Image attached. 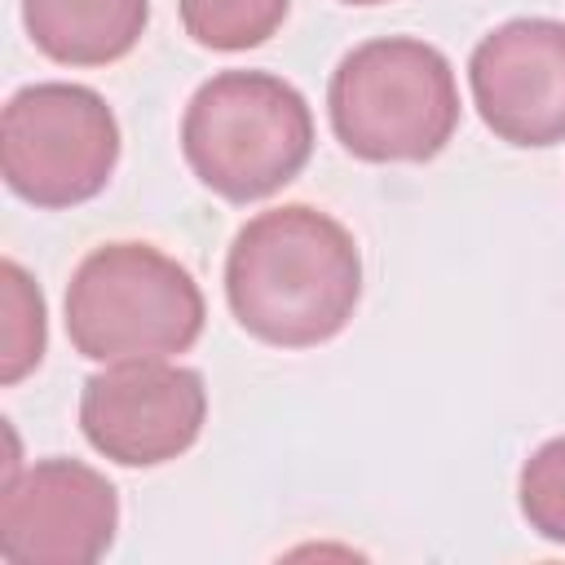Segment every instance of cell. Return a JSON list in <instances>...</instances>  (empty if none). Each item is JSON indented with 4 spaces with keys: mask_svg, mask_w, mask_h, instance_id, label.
<instances>
[{
    "mask_svg": "<svg viewBox=\"0 0 565 565\" xmlns=\"http://www.w3.org/2000/svg\"><path fill=\"white\" fill-rule=\"evenodd\" d=\"M177 9L194 44L216 53H243L265 44L282 26L291 0H177Z\"/></svg>",
    "mask_w": 565,
    "mask_h": 565,
    "instance_id": "30bf717a",
    "label": "cell"
},
{
    "mask_svg": "<svg viewBox=\"0 0 565 565\" xmlns=\"http://www.w3.org/2000/svg\"><path fill=\"white\" fill-rule=\"evenodd\" d=\"M344 4H384V0H344Z\"/></svg>",
    "mask_w": 565,
    "mask_h": 565,
    "instance_id": "4fadbf2b",
    "label": "cell"
},
{
    "mask_svg": "<svg viewBox=\"0 0 565 565\" xmlns=\"http://www.w3.org/2000/svg\"><path fill=\"white\" fill-rule=\"evenodd\" d=\"M194 274L154 243H102L66 282V335L88 362L172 358L203 335Z\"/></svg>",
    "mask_w": 565,
    "mask_h": 565,
    "instance_id": "277c9868",
    "label": "cell"
},
{
    "mask_svg": "<svg viewBox=\"0 0 565 565\" xmlns=\"http://www.w3.org/2000/svg\"><path fill=\"white\" fill-rule=\"evenodd\" d=\"M203 419V375L168 358L106 362L79 393V428L88 446L124 468H159L185 455L199 441Z\"/></svg>",
    "mask_w": 565,
    "mask_h": 565,
    "instance_id": "8992f818",
    "label": "cell"
},
{
    "mask_svg": "<svg viewBox=\"0 0 565 565\" xmlns=\"http://www.w3.org/2000/svg\"><path fill=\"white\" fill-rule=\"evenodd\" d=\"M335 141L362 163H424L459 128L450 57L415 35L353 44L327 84Z\"/></svg>",
    "mask_w": 565,
    "mask_h": 565,
    "instance_id": "7a4b0ae2",
    "label": "cell"
},
{
    "mask_svg": "<svg viewBox=\"0 0 565 565\" xmlns=\"http://www.w3.org/2000/svg\"><path fill=\"white\" fill-rule=\"evenodd\" d=\"M190 172L230 203L278 194L313 154V110L296 84L269 71H216L181 115Z\"/></svg>",
    "mask_w": 565,
    "mask_h": 565,
    "instance_id": "3957f363",
    "label": "cell"
},
{
    "mask_svg": "<svg viewBox=\"0 0 565 565\" xmlns=\"http://www.w3.org/2000/svg\"><path fill=\"white\" fill-rule=\"evenodd\" d=\"M225 300L260 344H327L353 322L362 300L358 243L331 212L309 203L256 212L230 243Z\"/></svg>",
    "mask_w": 565,
    "mask_h": 565,
    "instance_id": "6da1fadb",
    "label": "cell"
},
{
    "mask_svg": "<svg viewBox=\"0 0 565 565\" xmlns=\"http://www.w3.org/2000/svg\"><path fill=\"white\" fill-rule=\"evenodd\" d=\"M31 44L62 66H110L141 40L150 0H22Z\"/></svg>",
    "mask_w": 565,
    "mask_h": 565,
    "instance_id": "9c48e42d",
    "label": "cell"
},
{
    "mask_svg": "<svg viewBox=\"0 0 565 565\" xmlns=\"http://www.w3.org/2000/svg\"><path fill=\"white\" fill-rule=\"evenodd\" d=\"M4 282V353H0V384H18L31 375L44 358L49 344V322H44V296L31 282V274L18 260L0 265Z\"/></svg>",
    "mask_w": 565,
    "mask_h": 565,
    "instance_id": "8fae6325",
    "label": "cell"
},
{
    "mask_svg": "<svg viewBox=\"0 0 565 565\" xmlns=\"http://www.w3.org/2000/svg\"><path fill=\"white\" fill-rule=\"evenodd\" d=\"M516 503L534 534L565 543V437L543 441L516 477Z\"/></svg>",
    "mask_w": 565,
    "mask_h": 565,
    "instance_id": "7c38bea8",
    "label": "cell"
},
{
    "mask_svg": "<svg viewBox=\"0 0 565 565\" xmlns=\"http://www.w3.org/2000/svg\"><path fill=\"white\" fill-rule=\"evenodd\" d=\"M119 530V494L84 459H35L4 477L0 556L9 565H88Z\"/></svg>",
    "mask_w": 565,
    "mask_h": 565,
    "instance_id": "52a82bcc",
    "label": "cell"
},
{
    "mask_svg": "<svg viewBox=\"0 0 565 565\" xmlns=\"http://www.w3.org/2000/svg\"><path fill=\"white\" fill-rule=\"evenodd\" d=\"M119 163V119L88 84L44 79L4 102L0 172L31 207H75L106 190Z\"/></svg>",
    "mask_w": 565,
    "mask_h": 565,
    "instance_id": "5b68a950",
    "label": "cell"
},
{
    "mask_svg": "<svg viewBox=\"0 0 565 565\" xmlns=\"http://www.w3.org/2000/svg\"><path fill=\"white\" fill-rule=\"evenodd\" d=\"M481 124L521 150L565 141V22L512 18L481 35L468 57Z\"/></svg>",
    "mask_w": 565,
    "mask_h": 565,
    "instance_id": "ba28073f",
    "label": "cell"
}]
</instances>
